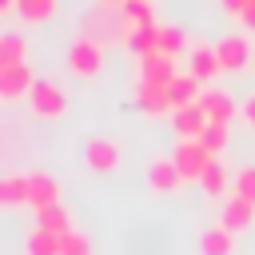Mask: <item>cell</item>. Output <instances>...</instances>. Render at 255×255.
I'll list each match as a JSON object with an SVG mask.
<instances>
[{
	"label": "cell",
	"instance_id": "15",
	"mask_svg": "<svg viewBox=\"0 0 255 255\" xmlns=\"http://www.w3.org/2000/svg\"><path fill=\"white\" fill-rule=\"evenodd\" d=\"M235 251V231H227L219 219L199 235V255H231Z\"/></svg>",
	"mask_w": 255,
	"mask_h": 255
},
{
	"label": "cell",
	"instance_id": "18",
	"mask_svg": "<svg viewBox=\"0 0 255 255\" xmlns=\"http://www.w3.org/2000/svg\"><path fill=\"white\" fill-rule=\"evenodd\" d=\"M135 104H139L147 116H159V112L171 108V96H167L163 84H135Z\"/></svg>",
	"mask_w": 255,
	"mask_h": 255
},
{
	"label": "cell",
	"instance_id": "10",
	"mask_svg": "<svg viewBox=\"0 0 255 255\" xmlns=\"http://www.w3.org/2000/svg\"><path fill=\"white\" fill-rule=\"evenodd\" d=\"M32 112H40L44 120L64 116V92L52 80H36V88H32Z\"/></svg>",
	"mask_w": 255,
	"mask_h": 255
},
{
	"label": "cell",
	"instance_id": "24",
	"mask_svg": "<svg viewBox=\"0 0 255 255\" xmlns=\"http://www.w3.org/2000/svg\"><path fill=\"white\" fill-rule=\"evenodd\" d=\"M199 139H203V147H207L211 155H223V147H227V139H231V124H207V131H203Z\"/></svg>",
	"mask_w": 255,
	"mask_h": 255
},
{
	"label": "cell",
	"instance_id": "25",
	"mask_svg": "<svg viewBox=\"0 0 255 255\" xmlns=\"http://www.w3.org/2000/svg\"><path fill=\"white\" fill-rule=\"evenodd\" d=\"M16 8H20V16H24L28 24H44V20L56 12V0H20Z\"/></svg>",
	"mask_w": 255,
	"mask_h": 255
},
{
	"label": "cell",
	"instance_id": "2",
	"mask_svg": "<svg viewBox=\"0 0 255 255\" xmlns=\"http://www.w3.org/2000/svg\"><path fill=\"white\" fill-rule=\"evenodd\" d=\"M171 155H175V163H179L183 179H203V171L219 159V155H211V151L203 147V139H179Z\"/></svg>",
	"mask_w": 255,
	"mask_h": 255
},
{
	"label": "cell",
	"instance_id": "3",
	"mask_svg": "<svg viewBox=\"0 0 255 255\" xmlns=\"http://www.w3.org/2000/svg\"><path fill=\"white\" fill-rule=\"evenodd\" d=\"M199 104H203V112H207L211 124H231V120L239 116V100H235L227 88H215V84H207V88L199 92Z\"/></svg>",
	"mask_w": 255,
	"mask_h": 255
},
{
	"label": "cell",
	"instance_id": "29",
	"mask_svg": "<svg viewBox=\"0 0 255 255\" xmlns=\"http://www.w3.org/2000/svg\"><path fill=\"white\" fill-rule=\"evenodd\" d=\"M223 4H227V12H235V16H239V8H243L247 0H223Z\"/></svg>",
	"mask_w": 255,
	"mask_h": 255
},
{
	"label": "cell",
	"instance_id": "21",
	"mask_svg": "<svg viewBox=\"0 0 255 255\" xmlns=\"http://www.w3.org/2000/svg\"><path fill=\"white\" fill-rule=\"evenodd\" d=\"M24 251L28 255H60V235H52L44 227H32L28 239H24Z\"/></svg>",
	"mask_w": 255,
	"mask_h": 255
},
{
	"label": "cell",
	"instance_id": "28",
	"mask_svg": "<svg viewBox=\"0 0 255 255\" xmlns=\"http://www.w3.org/2000/svg\"><path fill=\"white\" fill-rule=\"evenodd\" d=\"M239 120H243V124H247V128H255V92H251V96H243V100H239Z\"/></svg>",
	"mask_w": 255,
	"mask_h": 255
},
{
	"label": "cell",
	"instance_id": "1",
	"mask_svg": "<svg viewBox=\"0 0 255 255\" xmlns=\"http://www.w3.org/2000/svg\"><path fill=\"white\" fill-rule=\"evenodd\" d=\"M68 64H72L76 76H96L100 64H104V44H100V36L80 32V36L72 40V48H68Z\"/></svg>",
	"mask_w": 255,
	"mask_h": 255
},
{
	"label": "cell",
	"instance_id": "30",
	"mask_svg": "<svg viewBox=\"0 0 255 255\" xmlns=\"http://www.w3.org/2000/svg\"><path fill=\"white\" fill-rule=\"evenodd\" d=\"M0 4H4V8H16V4H20V0H0Z\"/></svg>",
	"mask_w": 255,
	"mask_h": 255
},
{
	"label": "cell",
	"instance_id": "20",
	"mask_svg": "<svg viewBox=\"0 0 255 255\" xmlns=\"http://www.w3.org/2000/svg\"><path fill=\"white\" fill-rule=\"evenodd\" d=\"M187 48V36H183V28H175V24H159L155 28V52H163V56H179Z\"/></svg>",
	"mask_w": 255,
	"mask_h": 255
},
{
	"label": "cell",
	"instance_id": "5",
	"mask_svg": "<svg viewBox=\"0 0 255 255\" xmlns=\"http://www.w3.org/2000/svg\"><path fill=\"white\" fill-rule=\"evenodd\" d=\"M36 88V76H32V64H8L0 68V96L4 100H20V96H32Z\"/></svg>",
	"mask_w": 255,
	"mask_h": 255
},
{
	"label": "cell",
	"instance_id": "13",
	"mask_svg": "<svg viewBox=\"0 0 255 255\" xmlns=\"http://www.w3.org/2000/svg\"><path fill=\"white\" fill-rule=\"evenodd\" d=\"M120 16H124V32H128V40H131L139 28L159 24L155 12H151V0H124V4H120Z\"/></svg>",
	"mask_w": 255,
	"mask_h": 255
},
{
	"label": "cell",
	"instance_id": "17",
	"mask_svg": "<svg viewBox=\"0 0 255 255\" xmlns=\"http://www.w3.org/2000/svg\"><path fill=\"white\" fill-rule=\"evenodd\" d=\"M36 227H44V231H52V235H68V231H76V227H72V211H68L64 203H48V207H40V211H36Z\"/></svg>",
	"mask_w": 255,
	"mask_h": 255
},
{
	"label": "cell",
	"instance_id": "12",
	"mask_svg": "<svg viewBox=\"0 0 255 255\" xmlns=\"http://www.w3.org/2000/svg\"><path fill=\"white\" fill-rule=\"evenodd\" d=\"M28 203L40 211L48 203H60V183L48 171H28Z\"/></svg>",
	"mask_w": 255,
	"mask_h": 255
},
{
	"label": "cell",
	"instance_id": "6",
	"mask_svg": "<svg viewBox=\"0 0 255 255\" xmlns=\"http://www.w3.org/2000/svg\"><path fill=\"white\" fill-rule=\"evenodd\" d=\"M219 56H215V44H191L187 48V72L199 80V84H207V80H215L219 76Z\"/></svg>",
	"mask_w": 255,
	"mask_h": 255
},
{
	"label": "cell",
	"instance_id": "11",
	"mask_svg": "<svg viewBox=\"0 0 255 255\" xmlns=\"http://www.w3.org/2000/svg\"><path fill=\"white\" fill-rule=\"evenodd\" d=\"M215 56H219L223 68H243V64L251 60V40L239 36V32H231V36H223V40L215 44Z\"/></svg>",
	"mask_w": 255,
	"mask_h": 255
},
{
	"label": "cell",
	"instance_id": "23",
	"mask_svg": "<svg viewBox=\"0 0 255 255\" xmlns=\"http://www.w3.org/2000/svg\"><path fill=\"white\" fill-rule=\"evenodd\" d=\"M8 64H24V36L20 32L0 36V68H8Z\"/></svg>",
	"mask_w": 255,
	"mask_h": 255
},
{
	"label": "cell",
	"instance_id": "7",
	"mask_svg": "<svg viewBox=\"0 0 255 255\" xmlns=\"http://www.w3.org/2000/svg\"><path fill=\"white\" fill-rule=\"evenodd\" d=\"M175 60L171 56H163V52H147V56H139V84H171L175 80Z\"/></svg>",
	"mask_w": 255,
	"mask_h": 255
},
{
	"label": "cell",
	"instance_id": "8",
	"mask_svg": "<svg viewBox=\"0 0 255 255\" xmlns=\"http://www.w3.org/2000/svg\"><path fill=\"white\" fill-rule=\"evenodd\" d=\"M171 120H175V131H179V139H199V135L207 131V124H211L199 100H195V104H183V108H175V112H171Z\"/></svg>",
	"mask_w": 255,
	"mask_h": 255
},
{
	"label": "cell",
	"instance_id": "31",
	"mask_svg": "<svg viewBox=\"0 0 255 255\" xmlns=\"http://www.w3.org/2000/svg\"><path fill=\"white\" fill-rule=\"evenodd\" d=\"M104 4H124V0H104Z\"/></svg>",
	"mask_w": 255,
	"mask_h": 255
},
{
	"label": "cell",
	"instance_id": "14",
	"mask_svg": "<svg viewBox=\"0 0 255 255\" xmlns=\"http://www.w3.org/2000/svg\"><path fill=\"white\" fill-rule=\"evenodd\" d=\"M116 159H120V147H116L112 139H104V135L88 139V147H84V163H88L92 171H112Z\"/></svg>",
	"mask_w": 255,
	"mask_h": 255
},
{
	"label": "cell",
	"instance_id": "16",
	"mask_svg": "<svg viewBox=\"0 0 255 255\" xmlns=\"http://www.w3.org/2000/svg\"><path fill=\"white\" fill-rule=\"evenodd\" d=\"M199 92H203V88H199V80H195L187 68H179V72H175V80L167 84V96H171V112H175V108H183V104H195V100H199Z\"/></svg>",
	"mask_w": 255,
	"mask_h": 255
},
{
	"label": "cell",
	"instance_id": "27",
	"mask_svg": "<svg viewBox=\"0 0 255 255\" xmlns=\"http://www.w3.org/2000/svg\"><path fill=\"white\" fill-rule=\"evenodd\" d=\"M231 191L255 203V163H247V167H239V171H235V187H231Z\"/></svg>",
	"mask_w": 255,
	"mask_h": 255
},
{
	"label": "cell",
	"instance_id": "19",
	"mask_svg": "<svg viewBox=\"0 0 255 255\" xmlns=\"http://www.w3.org/2000/svg\"><path fill=\"white\" fill-rule=\"evenodd\" d=\"M199 183H203V191H207L211 199H227L223 191H227V187H235V175L227 171V163H223V159H215V163L203 171V179H199Z\"/></svg>",
	"mask_w": 255,
	"mask_h": 255
},
{
	"label": "cell",
	"instance_id": "26",
	"mask_svg": "<svg viewBox=\"0 0 255 255\" xmlns=\"http://www.w3.org/2000/svg\"><path fill=\"white\" fill-rule=\"evenodd\" d=\"M60 255H92V239L84 231H68L60 235Z\"/></svg>",
	"mask_w": 255,
	"mask_h": 255
},
{
	"label": "cell",
	"instance_id": "4",
	"mask_svg": "<svg viewBox=\"0 0 255 255\" xmlns=\"http://www.w3.org/2000/svg\"><path fill=\"white\" fill-rule=\"evenodd\" d=\"M147 183H151V191H179L187 179H183V171H179V163H175V155H155L151 163H147Z\"/></svg>",
	"mask_w": 255,
	"mask_h": 255
},
{
	"label": "cell",
	"instance_id": "9",
	"mask_svg": "<svg viewBox=\"0 0 255 255\" xmlns=\"http://www.w3.org/2000/svg\"><path fill=\"white\" fill-rule=\"evenodd\" d=\"M219 223H223L227 231H235V235H239V231H247V227L255 223V203L231 191V195L223 199V215H219Z\"/></svg>",
	"mask_w": 255,
	"mask_h": 255
},
{
	"label": "cell",
	"instance_id": "22",
	"mask_svg": "<svg viewBox=\"0 0 255 255\" xmlns=\"http://www.w3.org/2000/svg\"><path fill=\"white\" fill-rule=\"evenodd\" d=\"M0 203H8V207L28 203V175H4L0 179Z\"/></svg>",
	"mask_w": 255,
	"mask_h": 255
}]
</instances>
